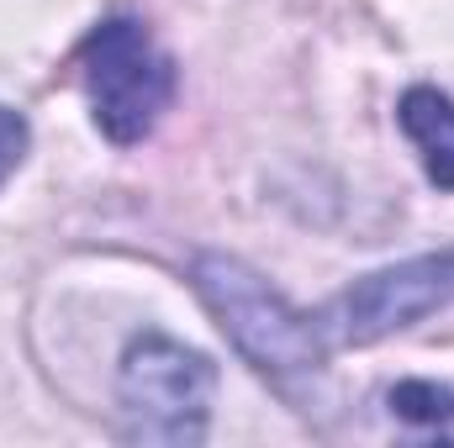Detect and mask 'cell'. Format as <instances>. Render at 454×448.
Segmentation results:
<instances>
[{
    "label": "cell",
    "mask_w": 454,
    "mask_h": 448,
    "mask_svg": "<svg viewBox=\"0 0 454 448\" xmlns=\"http://www.w3.org/2000/svg\"><path fill=\"white\" fill-rule=\"evenodd\" d=\"M191 285L201 306L217 317V328L232 337V348L275 385L307 380L328 364V343L317 337L312 317L296 312L259 269H248L232 253H201L191 264Z\"/></svg>",
    "instance_id": "1"
},
{
    "label": "cell",
    "mask_w": 454,
    "mask_h": 448,
    "mask_svg": "<svg viewBox=\"0 0 454 448\" xmlns=\"http://www.w3.org/2000/svg\"><path fill=\"white\" fill-rule=\"evenodd\" d=\"M74 64H80V85L90 96V116H96L101 137H112L116 148L143 143L175 106L180 69L153 42V32L127 11L101 16L85 32Z\"/></svg>",
    "instance_id": "2"
},
{
    "label": "cell",
    "mask_w": 454,
    "mask_h": 448,
    "mask_svg": "<svg viewBox=\"0 0 454 448\" xmlns=\"http://www.w3.org/2000/svg\"><path fill=\"white\" fill-rule=\"evenodd\" d=\"M217 364L169 333H137L116 369L121 438L132 444H201L212 422Z\"/></svg>",
    "instance_id": "3"
},
{
    "label": "cell",
    "mask_w": 454,
    "mask_h": 448,
    "mask_svg": "<svg viewBox=\"0 0 454 448\" xmlns=\"http://www.w3.org/2000/svg\"><path fill=\"white\" fill-rule=\"evenodd\" d=\"M444 306H454V248L418 253V259H402L391 269L354 280L312 317V328L328 343V353L333 348H370L380 337L418 328L423 317H434Z\"/></svg>",
    "instance_id": "4"
},
{
    "label": "cell",
    "mask_w": 454,
    "mask_h": 448,
    "mask_svg": "<svg viewBox=\"0 0 454 448\" xmlns=\"http://www.w3.org/2000/svg\"><path fill=\"white\" fill-rule=\"evenodd\" d=\"M396 121L412 137V148L423 158V174L439 190H454V101L434 85H412L396 101Z\"/></svg>",
    "instance_id": "5"
},
{
    "label": "cell",
    "mask_w": 454,
    "mask_h": 448,
    "mask_svg": "<svg viewBox=\"0 0 454 448\" xmlns=\"http://www.w3.org/2000/svg\"><path fill=\"white\" fill-rule=\"evenodd\" d=\"M391 417L418 428V433H439V444L454 438V385H439V380H402L391 385L386 396Z\"/></svg>",
    "instance_id": "6"
},
{
    "label": "cell",
    "mask_w": 454,
    "mask_h": 448,
    "mask_svg": "<svg viewBox=\"0 0 454 448\" xmlns=\"http://www.w3.org/2000/svg\"><path fill=\"white\" fill-rule=\"evenodd\" d=\"M27 153H32V127H27V116L11 112V106H0V185L27 164Z\"/></svg>",
    "instance_id": "7"
}]
</instances>
